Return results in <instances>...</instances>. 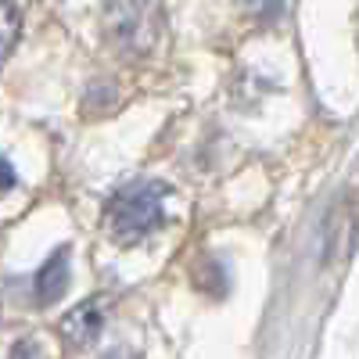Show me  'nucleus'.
Masks as SVG:
<instances>
[{
  "instance_id": "nucleus-7",
  "label": "nucleus",
  "mask_w": 359,
  "mask_h": 359,
  "mask_svg": "<svg viewBox=\"0 0 359 359\" xmlns=\"http://www.w3.org/2000/svg\"><path fill=\"white\" fill-rule=\"evenodd\" d=\"M11 187H15V169L8 158H0V198L11 194Z\"/></svg>"
},
{
  "instance_id": "nucleus-2",
  "label": "nucleus",
  "mask_w": 359,
  "mask_h": 359,
  "mask_svg": "<svg viewBox=\"0 0 359 359\" xmlns=\"http://www.w3.org/2000/svg\"><path fill=\"white\" fill-rule=\"evenodd\" d=\"M104 36L118 54H147L162 36V0H111L104 8Z\"/></svg>"
},
{
  "instance_id": "nucleus-1",
  "label": "nucleus",
  "mask_w": 359,
  "mask_h": 359,
  "mask_svg": "<svg viewBox=\"0 0 359 359\" xmlns=\"http://www.w3.org/2000/svg\"><path fill=\"white\" fill-rule=\"evenodd\" d=\"M169 187L158 180H133L118 187L104 205V226L118 245H137L162 223Z\"/></svg>"
},
{
  "instance_id": "nucleus-4",
  "label": "nucleus",
  "mask_w": 359,
  "mask_h": 359,
  "mask_svg": "<svg viewBox=\"0 0 359 359\" xmlns=\"http://www.w3.org/2000/svg\"><path fill=\"white\" fill-rule=\"evenodd\" d=\"M101 327H104L101 306H97V302H83V306H76V309L62 320V334H65L76 348H86L90 341L101 334Z\"/></svg>"
},
{
  "instance_id": "nucleus-5",
  "label": "nucleus",
  "mask_w": 359,
  "mask_h": 359,
  "mask_svg": "<svg viewBox=\"0 0 359 359\" xmlns=\"http://www.w3.org/2000/svg\"><path fill=\"white\" fill-rule=\"evenodd\" d=\"M18 36H22V15L11 0H0V65L8 62V54L15 50Z\"/></svg>"
},
{
  "instance_id": "nucleus-3",
  "label": "nucleus",
  "mask_w": 359,
  "mask_h": 359,
  "mask_svg": "<svg viewBox=\"0 0 359 359\" xmlns=\"http://www.w3.org/2000/svg\"><path fill=\"white\" fill-rule=\"evenodd\" d=\"M65 287H69V248H57L40 266V273L33 280V298L40 306H54L57 298L65 294Z\"/></svg>"
},
{
  "instance_id": "nucleus-6",
  "label": "nucleus",
  "mask_w": 359,
  "mask_h": 359,
  "mask_svg": "<svg viewBox=\"0 0 359 359\" xmlns=\"http://www.w3.org/2000/svg\"><path fill=\"white\" fill-rule=\"evenodd\" d=\"M11 359H43V352H40V345L36 341H18L15 348H11Z\"/></svg>"
}]
</instances>
